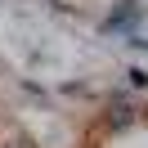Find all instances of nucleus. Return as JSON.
<instances>
[{"mask_svg": "<svg viewBox=\"0 0 148 148\" xmlns=\"http://www.w3.org/2000/svg\"><path fill=\"white\" fill-rule=\"evenodd\" d=\"M139 14H144V9H139L135 0H126V5H121V9H117V18H112V23H108V27H112V32H117V27H126V23H135V18H139Z\"/></svg>", "mask_w": 148, "mask_h": 148, "instance_id": "obj_1", "label": "nucleus"}, {"mask_svg": "<svg viewBox=\"0 0 148 148\" xmlns=\"http://www.w3.org/2000/svg\"><path fill=\"white\" fill-rule=\"evenodd\" d=\"M130 121H135V112H130L126 103H117V108H112V117H108V126H112V130H126Z\"/></svg>", "mask_w": 148, "mask_h": 148, "instance_id": "obj_2", "label": "nucleus"}]
</instances>
